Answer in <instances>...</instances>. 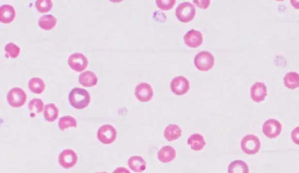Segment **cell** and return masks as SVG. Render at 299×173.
I'll return each mask as SVG.
<instances>
[{
  "instance_id": "obj_6",
  "label": "cell",
  "mask_w": 299,
  "mask_h": 173,
  "mask_svg": "<svg viewBox=\"0 0 299 173\" xmlns=\"http://www.w3.org/2000/svg\"><path fill=\"white\" fill-rule=\"evenodd\" d=\"M97 137L101 143L110 144L115 141L117 137V131L111 125H104L99 129Z\"/></svg>"
},
{
  "instance_id": "obj_16",
  "label": "cell",
  "mask_w": 299,
  "mask_h": 173,
  "mask_svg": "<svg viewBox=\"0 0 299 173\" xmlns=\"http://www.w3.org/2000/svg\"><path fill=\"white\" fill-rule=\"evenodd\" d=\"M129 168L136 173H142L146 169L147 163L143 157L134 156L128 160Z\"/></svg>"
},
{
  "instance_id": "obj_32",
  "label": "cell",
  "mask_w": 299,
  "mask_h": 173,
  "mask_svg": "<svg viewBox=\"0 0 299 173\" xmlns=\"http://www.w3.org/2000/svg\"><path fill=\"white\" fill-rule=\"evenodd\" d=\"M113 173H131L129 170L124 167H118L114 170Z\"/></svg>"
},
{
  "instance_id": "obj_2",
  "label": "cell",
  "mask_w": 299,
  "mask_h": 173,
  "mask_svg": "<svg viewBox=\"0 0 299 173\" xmlns=\"http://www.w3.org/2000/svg\"><path fill=\"white\" fill-rule=\"evenodd\" d=\"M215 57L208 51H201L196 55L194 64L201 72H208L215 65Z\"/></svg>"
},
{
  "instance_id": "obj_13",
  "label": "cell",
  "mask_w": 299,
  "mask_h": 173,
  "mask_svg": "<svg viewBox=\"0 0 299 173\" xmlns=\"http://www.w3.org/2000/svg\"><path fill=\"white\" fill-rule=\"evenodd\" d=\"M184 41L185 44L189 47H198L203 43V35L200 31L192 30L184 36Z\"/></svg>"
},
{
  "instance_id": "obj_21",
  "label": "cell",
  "mask_w": 299,
  "mask_h": 173,
  "mask_svg": "<svg viewBox=\"0 0 299 173\" xmlns=\"http://www.w3.org/2000/svg\"><path fill=\"white\" fill-rule=\"evenodd\" d=\"M228 173H249V167L243 161H233L228 167Z\"/></svg>"
},
{
  "instance_id": "obj_4",
  "label": "cell",
  "mask_w": 299,
  "mask_h": 173,
  "mask_svg": "<svg viewBox=\"0 0 299 173\" xmlns=\"http://www.w3.org/2000/svg\"><path fill=\"white\" fill-rule=\"evenodd\" d=\"M242 150L248 155H254L261 148V142L254 135H248L242 139L241 142Z\"/></svg>"
},
{
  "instance_id": "obj_25",
  "label": "cell",
  "mask_w": 299,
  "mask_h": 173,
  "mask_svg": "<svg viewBox=\"0 0 299 173\" xmlns=\"http://www.w3.org/2000/svg\"><path fill=\"white\" fill-rule=\"evenodd\" d=\"M77 126H78L77 121L75 120V118L71 117V116H64V117H62L59 120V127L60 129L63 130V131L68 129V127H77Z\"/></svg>"
},
{
  "instance_id": "obj_9",
  "label": "cell",
  "mask_w": 299,
  "mask_h": 173,
  "mask_svg": "<svg viewBox=\"0 0 299 173\" xmlns=\"http://www.w3.org/2000/svg\"><path fill=\"white\" fill-rule=\"evenodd\" d=\"M78 161V156L72 149H65L59 155V162L65 169L72 168Z\"/></svg>"
},
{
  "instance_id": "obj_22",
  "label": "cell",
  "mask_w": 299,
  "mask_h": 173,
  "mask_svg": "<svg viewBox=\"0 0 299 173\" xmlns=\"http://www.w3.org/2000/svg\"><path fill=\"white\" fill-rule=\"evenodd\" d=\"M57 19L52 15L43 16L39 20V27L45 31L52 30L56 26Z\"/></svg>"
},
{
  "instance_id": "obj_27",
  "label": "cell",
  "mask_w": 299,
  "mask_h": 173,
  "mask_svg": "<svg viewBox=\"0 0 299 173\" xmlns=\"http://www.w3.org/2000/svg\"><path fill=\"white\" fill-rule=\"evenodd\" d=\"M44 109V103L41 99L33 98L29 103V109L32 113H40Z\"/></svg>"
},
{
  "instance_id": "obj_33",
  "label": "cell",
  "mask_w": 299,
  "mask_h": 173,
  "mask_svg": "<svg viewBox=\"0 0 299 173\" xmlns=\"http://www.w3.org/2000/svg\"><path fill=\"white\" fill-rule=\"evenodd\" d=\"M108 173L107 172H101V173Z\"/></svg>"
},
{
  "instance_id": "obj_3",
  "label": "cell",
  "mask_w": 299,
  "mask_h": 173,
  "mask_svg": "<svg viewBox=\"0 0 299 173\" xmlns=\"http://www.w3.org/2000/svg\"><path fill=\"white\" fill-rule=\"evenodd\" d=\"M196 8L189 2H182L176 9V16L179 21L188 23L193 20L196 16Z\"/></svg>"
},
{
  "instance_id": "obj_17",
  "label": "cell",
  "mask_w": 299,
  "mask_h": 173,
  "mask_svg": "<svg viewBox=\"0 0 299 173\" xmlns=\"http://www.w3.org/2000/svg\"><path fill=\"white\" fill-rule=\"evenodd\" d=\"M188 144L194 151H201L206 146V142L203 136L199 133H194L190 135L188 140Z\"/></svg>"
},
{
  "instance_id": "obj_18",
  "label": "cell",
  "mask_w": 299,
  "mask_h": 173,
  "mask_svg": "<svg viewBox=\"0 0 299 173\" xmlns=\"http://www.w3.org/2000/svg\"><path fill=\"white\" fill-rule=\"evenodd\" d=\"M79 83L82 86L86 87H91L95 86L97 84L98 78L95 74L91 71H87L82 73L79 76Z\"/></svg>"
},
{
  "instance_id": "obj_15",
  "label": "cell",
  "mask_w": 299,
  "mask_h": 173,
  "mask_svg": "<svg viewBox=\"0 0 299 173\" xmlns=\"http://www.w3.org/2000/svg\"><path fill=\"white\" fill-rule=\"evenodd\" d=\"M176 150L170 146H165L159 150L158 158L161 162L168 163L173 161L176 157Z\"/></svg>"
},
{
  "instance_id": "obj_28",
  "label": "cell",
  "mask_w": 299,
  "mask_h": 173,
  "mask_svg": "<svg viewBox=\"0 0 299 173\" xmlns=\"http://www.w3.org/2000/svg\"><path fill=\"white\" fill-rule=\"evenodd\" d=\"M5 50L6 51L7 58H16L19 55L21 49L16 44L12 43L8 44L5 46Z\"/></svg>"
},
{
  "instance_id": "obj_29",
  "label": "cell",
  "mask_w": 299,
  "mask_h": 173,
  "mask_svg": "<svg viewBox=\"0 0 299 173\" xmlns=\"http://www.w3.org/2000/svg\"><path fill=\"white\" fill-rule=\"evenodd\" d=\"M157 5L159 9L163 11H169L172 10L176 4L175 0H168V1H164V0H158L156 1Z\"/></svg>"
},
{
  "instance_id": "obj_30",
  "label": "cell",
  "mask_w": 299,
  "mask_h": 173,
  "mask_svg": "<svg viewBox=\"0 0 299 173\" xmlns=\"http://www.w3.org/2000/svg\"><path fill=\"white\" fill-rule=\"evenodd\" d=\"M291 137L293 142L299 145V126L292 130Z\"/></svg>"
},
{
  "instance_id": "obj_11",
  "label": "cell",
  "mask_w": 299,
  "mask_h": 173,
  "mask_svg": "<svg viewBox=\"0 0 299 173\" xmlns=\"http://www.w3.org/2000/svg\"><path fill=\"white\" fill-rule=\"evenodd\" d=\"M153 95V88L149 83H141L136 87L135 95L139 101L147 103L152 100Z\"/></svg>"
},
{
  "instance_id": "obj_10",
  "label": "cell",
  "mask_w": 299,
  "mask_h": 173,
  "mask_svg": "<svg viewBox=\"0 0 299 173\" xmlns=\"http://www.w3.org/2000/svg\"><path fill=\"white\" fill-rule=\"evenodd\" d=\"M68 63L73 70L81 72L87 69L88 61L83 54L75 53L69 57Z\"/></svg>"
},
{
  "instance_id": "obj_24",
  "label": "cell",
  "mask_w": 299,
  "mask_h": 173,
  "mask_svg": "<svg viewBox=\"0 0 299 173\" xmlns=\"http://www.w3.org/2000/svg\"><path fill=\"white\" fill-rule=\"evenodd\" d=\"M28 87L31 92L40 94L44 92L46 86L42 79L39 78H33L30 80Z\"/></svg>"
},
{
  "instance_id": "obj_26",
  "label": "cell",
  "mask_w": 299,
  "mask_h": 173,
  "mask_svg": "<svg viewBox=\"0 0 299 173\" xmlns=\"http://www.w3.org/2000/svg\"><path fill=\"white\" fill-rule=\"evenodd\" d=\"M35 6L39 13H47L52 9L53 4L50 0H39L35 2Z\"/></svg>"
},
{
  "instance_id": "obj_7",
  "label": "cell",
  "mask_w": 299,
  "mask_h": 173,
  "mask_svg": "<svg viewBox=\"0 0 299 173\" xmlns=\"http://www.w3.org/2000/svg\"><path fill=\"white\" fill-rule=\"evenodd\" d=\"M170 88L175 95H184L189 92L190 88L189 81L184 76L176 77L171 82Z\"/></svg>"
},
{
  "instance_id": "obj_20",
  "label": "cell",
  "mask_w": 299,
  "mask_h": 173,
  "mask_svg": "<svg viewBox=\"0 0 299 173\" xmlns=\"http://www.w3.org/2000/svg\"><path fill=\"white\" fill-rule=\"evenodd\" d=\"M284 86L287 89L295 90L299 87V74L296 72H289L283 78Z\"/></svg>"
},
{
  "instance_id": "obj_1",
  "label": "cell",
  "mask_w": 299,
  "mask_h": 173,
  "mask_svg": "<svg viewBox=\"0 0 299 173\" xmlns=\"http://www.w3.org/2000/svg\"><path fill=\"white\" fill-rule=\"evenodd\" d=\"M71 106L78 110H83L89 106L91 95L87 90L81 88H75L68 95Z\"/></svg>"
},
{
  "instance_id": "obj_14",
  "label": "cell",
  "mask_w": 299,
  "mask_h": 173,
  "mask_svg": "<svg viewBox=\"0 0 299 173\" xmlns=\"http://www.w3.org/2000/svg\"><path fill=\"white\" fill-rule=\"evenodd\" d=\"M16 12L15 9L10 5H2L0 8V21L7 24L11 23L15 19Z\"/></svg>"
},
{
  "instance_id": "obj_23",
  "label": "cell",
  "mask_w": 299,
  "mask_h": 173,
  "mask_svg": "<svg viewBox=\"0 0 299 173\" xmlns=\"http://www.w3.org/2000/svg\"><path fill=\"white\" fill-rule=\"evenodd\" d=\"M59 110L55 104L47 105L45 107L44 117L45 120L50 123L55 121L59 117Z\"/></svg>"
},
{
  "instance_id": "obj_8",
  "label": "cell",
  "mask_w": 299,
  "mask_h": 173,
  "mask_svg": "<svg viewBox=\"0 0 299 173\" xmlns=\"http://www.w3.org/2000/svg\"><path fill=\"white\" fill-rule=\"evenodd\" d=\"M283 126L280 122L270 119L265 122L263 126V132L267 137L270 139L276 138L281 134Z\"/></svg>"
},
{
  "instance_id": "obj_19",
  "label": "cell",
  "mask_w": 299,
  "mask_h": 173,
  "mask_svg": "<svg viewBox=\"0 0 299 173\" xmlns=\"http://www.w3.org/2000/svg\"><path fill=\"white\" fill-rule=\"evenodd\" d=\"M182 132L180 127L175 124H170L165 129L164 135L168 141L172 142L180 138Z\"/></svg>"
},
{
  "instance_id": "obj_31",
  "label": "cell",
  "mask_w": 299,
  "mask_h": 173,
  "mask_svg": "<svg viewBox=\"0 0 299 173\" xmlns=\"http://www.w3.org/2000/svg\"><path fill=\"white\" fill-rule=\"evenodd\" d=\"M210 2V0H206V1H193V3L196 5V6L202 8V9H206L208 8Z\"/></svg>"
},
{
  "instance_id": "obj_5",
  "label": "cell",
  "mask_w": 299,
  "mask_h": 173,
  "mask_svg": "<svg viewBox=\"0 0 299 173\" xmlns=\"http://www.w3.org/2000/svg\"><path fill=\"white\" fill-rule=\"evenodd\" d=\"M27 100V94L21 88H13L8 93L7 100L8 103L13 107H22L26 103Z\"/></svg>"
},
{
  "instance_id": "obj_12",
  "label": "cell",
  "mask_w": 299,
  "mask_h": 173,
  "mask_svg": "<svg viewBox=\"0 0 299 173\" xmlns=\"http://www.w3.org/2000/svg\"><path fill=\"white\" fill-rule=\"evenodd\" d=\"M250 90L251 98L256 103L264 101L267 96V87L263 82H256Z\"/></svg>"
}]
</instances>
